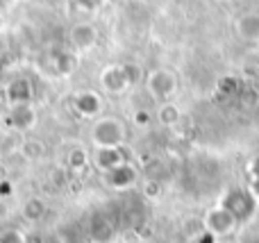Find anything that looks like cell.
<instances>
[{"label": "cell", "instance_id": "8992f818", "mask_svg": "<svg viewBox=\"0 0 259 243\" xmlns=\"http://www.w3.org/2000/svg\"><path fill=\"white\" fill-rule=\"evenodd\" d=\"M87 230H89V236L94 243H109L116 236V225H114V221H109L105 212H96L89 218Z\"/></svg>", "mask_w": 259, "mask_h": 243}, {"label": "cell", "instance_id": "7402d4cb", "mask_svg": "<svg viewBox=\"0 0 259 243\" xmlns=\"http://www.w3.org/2000/svg\"><path fill=\"white\" fill-rule=\"evenodd\" d=\"M250 191L255 193V198L259 200V180H252V184H250Z\"/></svg>", "mask_w": 259, "mask_h": 243}, {"label": "cell", "instance_id": "2e32d148", "mask_svg": "<svg viewBox=\"0 0 259 243\" xmlns=\"http://www.w3.org/2000/svg\"><path fill=\"white\" fill-rule=\"evenodd\" d=\"M237 243H259V218H252V221L239 225Z\"/></svg>", "mask_w": 259, "mask_h": 243}, {"label": "cell", "instance_id": "8fae6325", "mask_svg": "<svg viewBox=\"0 0 259 243\" xmlns=\"http://www.w3.org/2000/svg\"><path fill=\"white\" fill-rule=\"evenodd\" d=\"M9 123H12V127H16L18 132H27L36 123L34 107H32V105H16V107H12Z\"/></svg>", "mask_w": 259, "mask_h": 243}, {"label": "cell", "instance_id": "5bb4252c", "mask_svg": "<svg viewBox=\"0 0 259 243\" xmlns=\"http://www.w3.org/2000/svg\"><path fill=\"white\" fill-rule=\"evenodd\" d=\"M21 214L27 223H41L44 216L48 214V207H46V203L41 198H30V200H25Z\"/></svg>", "mask_w": 259, "mask_h": 243}, {"label": "cell", "instance_id": "44dd1931", "mask_svg": "<svg viewBox=\"0 0 259 243\" xmlns=\"http://www.w3.org/2000/svg\"><path fill=\"white\" fill-rule=\"evenodd\" d=\"M250 173H252V180H259V155L250 162Z\"/></svg>", "mask_w": 259, "mask_h": 243}, {"label": "cell", "instance_id": "52a82bcc", "mask_svg": "<svg viewBox=\"0 0 259 243\" xmlns=\"http://www.w3.org/2000/svg\"><path fill=\"white\" fill-rule=\"evenodd\" d=\"M134 180H137V171H134V166L132 164H127V162L118 164L116 168H112V171L105 173V182H107L112 189H118V191L132 186Z\"/></svg>", "mask_w": 259, "mask_h": 243}, {"label": "cell", "instance_id": "4fadbf2b", "mask_svg": "<svg viewBox=\"0 0 259 243\" xmlns=\"http://www.w3.org/2000/svg\"><path fill=\"white\" fill-rule=\"evenodd\" d=\"M237 32L243 41H259V14H243L237 21Z\"/></svg>", "mask_w": 259, "mask_h": 243}, {"label": "cell", "instance_id": "e0dca14e", "mask_svg": "<svg viewBox=\"0 0 259 243\" xmlns=\"http://www.w3.org/2000/svg\"><path fill=\"white\" fill-rule=\"evenodd\" d=\"M0 243H27V236L16 227H5L0 230Z\"/></svg>", "mask_w": 259, "mask_h": 243}, {"label": "cell", "instance_id": "9a60e30c", "mask_svg": "<svg viewBox=\"0 0 259 243\" xmlns=\"http://www.w3.org/2000/svg\"><path fill=\"white\" fill-rule=\"evenodd\" d=\"M180 118H182V112H180V107L175 103H161L159 109H157V121L161 123V125L166 127H173L180 123Z\"/></svg>", "mask_w": 259, "mask_h": 243}, {"label": "cell", "instance_id": "30bf717a", "mask_svg": "<svg viewBox=\"0 0 259 243\" xmlns=\"http://www.w3.org/2000/svg\"><path fill=\"white\" fill-rule=\"evenodd\" d=\"M7 98L12 107L16 105H32V82L21 77V80H12L7 86Z\"/></svg>", "mask_w": 259, "mask_h": 243}, {"label": "cell", "instance_id": "3957f363", "mask_svg": "<svg viewBox=\"0 0 259 243\" xmlns=\"http://www.w3.org/2000/svg\"><path fill=\"white\" fill-rule=\"evenodd\" d=\"M146 89L159 103H168L170 98L178 91V77L173 71H166V68H155L146 75Z\"/></svg>", "mask_w": 259, "mask_h": 243}, {"label": "cell", "instance_id": "603a6c76", "mask_svg": "<svg viewBox=\"0 0 259 243\" xmlns=\"http://www.w3.org/2000/svg\"><path fill=\"white\" fill-rule=\"evenodd\" d=\"M137 116H139L137 121H139V123H143V125H146V123L150 121V118H148V114H146V112H137Z\"/></svg>", "mask_w": 259, "mask_h": 243}, {"label": "cell", "instance_id": "6da1fadb", "mask_svg": "<svg viewBox=\"0 0 259 243\" xmlns=\"http://www.w3.org/2000/svg\"><path fill=\"white\" fill-rule=\"evenodd\" d=\"M221 205L237 218L239 225L252 221L259 209V200L255 198V193H252L250 189H241V186H232V189L223 196Z\"/></svg>", "mask_w": 259, "mask_h": 243}, {"label": "cell", "instance_id": "d6986e66", "mask_svg": "<svg viewBox=\"0 0 259 243\" xmlns=\"http://www.w3.org/2000/svg\"><path fill=\"white\" fill-rule=\"evenodd\" d=\"M21 150L27 155V157H41V153H44V143H41V141H25Z\"/></svg>", "mask_w": 259, "mask_h": 243}, {"label": "cell", "instance_id": "9c48e42d", "mask_svg": "<svg viewBox=\"0 0 259 243\" xmlns=\"http://www.w3.org/2000/svg\"><path fill=\"white\" fill-rule=\"evenodd\" d=\"M98 41V30L91 23H77L71 27V43L75 50H91Z\"/></svg>", "mask_w": 259, "mask_h": 243}, {"label": "cell", "instance_id": "cb8c5ba5", "mask_svg": "<svg viewBox=\"0 0 259 243\" xmlns=\"http://www.w3.org/2000/svg\"><path fill=\"white\" fill-rule=\"evenodd\" d=\"M0 123H3V112H0Z\"/></svg>", "mask_w": 259, "mask_h": 243}, {"label": "cell", "instance_id": "ba28073f", "mask_svg": "<svg viewBox=\"0 0 259 243\" xmlns=\"http://www.w3.org/2000/svg\"><path fill=\"white\" fill-rule=\"evenodd\" d=\"M73 107H75L77 114H82V116H98L100 112H103V98H100L96 91H80V93H75V98H73Z\"/></svg>", "mask_w": 259, "mask_h": 243}, {"label": "cell", "instance_id": "ac0fdd59", "mask_svg": "<svg viewBox=\"0 0 259 243\" xmlns=\"http://www.w3.org/2000/svg\"><path fill=\"white\" fill-rule=\"evenodd\" d=\"M89 162V157H87V153L82 148H77V150H71V155H68V166L73 168V171H80L84 164Z\"/></svg>", "mask_w": 259, "mask_h": 243}, {"label": "cell", "instance_id": "277c9868", "mask_svg": "<svg viewBox=\"0 0 259 243\" xmlns=\"http://www.w3.org/2000/svg\"><path fill=\"white\" fill-rule=\"evenodd\" d=\"M134 82H137V77L132 75V68L125 66V64H112V66L100 71V86L112 95L123 93Z\"/></svg>", "mask_w": 259, "mask_h": 243}, {"label": "cell", "instance_id": "ffe728a7", "mask_svg": "<svg viewBox=\"0 0 259 243\" xmlns=\"http://www.w3.org/2000/svg\"><path fill=\"white\" fill-rule=\"evenodd\" d=\"M77 5H80V9H89V12H94V9H98L100 5L105 3V0H75Z\"/></svg>", "mask_w": 259, "mask_h": 243}, {"label": "cell", "instance_id": "5b68a950", "mask_svg": "<svg viewBox=\"0 0 259 243\" xmlns=\"http://www.w3.org/2000/svg\"><path fill=\"white\" fill-rule=\"evenodd\" d=\"M202 223H205V232H209L211 236H228V234H232V232L239 227L237 218H234L232 214L223 207V205L211 207L209 212L205 214Z\"/></svg>", "mask_w": 259, "mask_h": 243}, {"label": "cell", "instance_id": "7c38bea8", "mask_svg": "<svg viewBox=\"0 0 259 243\" xmlns=\"http://www.w3.org/2000/svg\"><path fill=\"white\" fill-rule=\"evenodd\" d=\"M125 162V155H123V148H98L96 150V166L103 173L116 168L118 164Z\"/></svg>", "mask_w": 259, "mask_h": 243}, {"label": "cell", "instance_id": "7a4b0ae2", "mask_svg": "<svg viewBox=\"0 0 259 243\" xmlns=\"http://www.w3.org/2000/svg\"><path fill=\"white\" fill-rule=\"evenodd\" d=\"M125 136V123L114 116L98 118L91 127V141H94L96 148H123Z\"/></svg>", "mask_w": 259, "mask_h": 243}]
</instances>
